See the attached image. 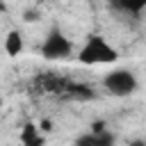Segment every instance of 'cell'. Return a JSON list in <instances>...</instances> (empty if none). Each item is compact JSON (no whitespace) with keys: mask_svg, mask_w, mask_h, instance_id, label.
I'll list each match as a JSON object with an SVG mask.
<instances>
[{"mask_svg":"<svg viewBox=\"0 0 146 146\" xmlns=\"http://www.w3.org/2000/svg\"><path fill=\"white\" fill-rule=\"evenodd\" d=\"M75 59L84 66H98V64H114L119 59V50L100 34H89L82 48L78 50Z\"/></svg>","mask_w":146,"mask_h":146,"instance_id":"1","label":"cell"},{"mask_svg":"<svg viewBox=\"0 0 146 146\" xmlns=\"http://www.w3.org/2000/svg\"><path fill=\"white\" fill-rule=\"evenodd\" d=\"M100 84H103V89H105L107 94L119 96V98L132 96V94L137 91V87H139L137 75H135L130 68H114V71L105 73L103 80H100Z\"/></svg>","mask_w":146,"mask_h":146,"instance_id":"2","label":"cell"},{"mask_svg":"<svg viewBox=\"0 0 146 146\" xmlns=\"http://www.w3.org/2000/svg\"><path fill=\"white\" fill-rule=\"evenodd\" d=\"M73 55V43L71 39L55 25L50 27V32L46 34L43 43H41V57L48 59V62H59V59H66Z\"/></svg>","mask_w":146,"mask_h":146,"instance_id":"3","label":"cell"},{"mask_svg":"<svg viewBox=\"0 0 146 146\" xmlns=\"http://www.w3.org/2000/svg\"><path fill=\"white\" fill-rule=\"evenodd\" d=\"M36 82H39L41 91H46V94H55V96H64V91H66L68 84H71L68 78H62V75H57V73H43Z\"/></svg>","mask_w":146,"mask_h":146,"instance_id":"4","label":"cell"},{"mask_svg":"<svg viewBox=\"0 0 146 146\" xmlns=\"http://www.w3.org/2000/svg\"><path fill=\"white\" fill-rule=\"evenodd\" d=\"M18 139H21L23 146H43L46 144V135L39 130V123H34V121H27L21 128Z\"/></svg>","mask_w":146,"mask_h":146,"instance_id":"5","label":"cell"},{"mask_svg":"<svg viewBox=\"0 0 146 146\" xmlns=\"http://www.w3.org/2000/svg\"><path fill=\"white\" fill-rule=\"evenodd\" d=\"M73 146H114V135L110 130H103V132H84L80 135Z\"/></svg>","mask_w":146,"mask_h":146,"instance_id":"6","label":"cell"},{"mask_svg":"<svg viewBox=\"0 0 146 146\" xmlns=\"http://www.w3.org/2000/svg\"><path fill=\"white\" fill-rule=\"evenodd\" d=\"M62 98H66V100H80V103H87V100H94L96 98V91L89 87V84H82V82H73L71 80V84H68V89L64 91V96Z\"/></svg>","mask_w":146,"mask_h":146,"instance_id":"7","label":"cell"},{"mask_svg":"<svg viewBox=\"0 0 146 146\" xmlns=\"http://www.w3.org/2000/svg\"><path fill=\"white\" fill-rule=\"evenodd\" d=\"M110 5L116 11L128 14V16H139L146 9V0H110Z\"/></svg>","mask_w":146,"mask_h":146,"instance_id":"8","label":"cell"},{"mask_svg":"<svg viewBox=\"0 0 146 146\" xmlns=\"http://www.w3.org/2000/svg\"><path fill=\"white\" fill-rule=\"evenodd\" d=\"M5 52L9 57H18L23 52V32L21 30H9L5 36Z\"/></svg>","mask_w":146,"mask_h":146,"instance_id":"9","label":"cell"},{"mask_svg":"<svg viewBox=\"0 0 146 146\" xmlns=\"http://www.w3.org/2000/svg\"><path fill=\"white\" fill-rule=\"evenodd\" d=\"M39 18H41V11H39L36 7H30V9L23 11V21H25V23H36Z\"/></svg>","mask_w":146,"mask_h":146,"instance_id":"10","label":"cell"},{"mask_svg":"<svg viewBox=\"0 0 146 146\" xmlns=\"http://www.w3.org/2000/svg\"><path fill=\"white\" fill-rule=\"evenodd\" d=\"M39 130H41L43 135H46V132H50V130H52V123H50V119H43V121L39 123Z\"/></svg>","mask_w":146,"mask_h":146,"instance_id":"11","label":"cell"},{"mask_svg":"<svg viewBox=\"0 0 146 146\" xmlns=\"http://www.w3.org/2000/svg\"><path fill=\"white\" fill-rule=\"evenodd\" d=\"M103 130H107V128H105V123H103V121H94L89 132H103Z\"/></svg>","mask_w":146,"mask_h":146,"instance_id":"12","label":"cell"},{"mask_svg":"<svg viewBox=\"0 0 146 146\" xmlns=\"http://www.w3.org/2000/svg\"><path fill=\"white\" fill-rule=\"evenodd\" d=\"M128 146H146V139H132L128 141Z\"/></svg>","mask_w":146,"mask_h":146,"instance_id":"13","label":"cell"},{"mask_svg":"<svg viewBox=\"0 0 146 146\" xmlns=\"http://www.w3.org/2000/svg\"><path fill=\"white\" fill-rule=\"evenodd\" d=\"M0 110H2V94H0Z\"/></svg>","mask_w":146,"mask_h":146,"instance_id":"14","label":"cell"}]
</instances>
